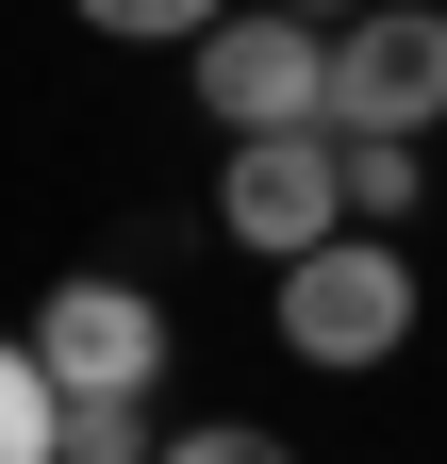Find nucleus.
Masks as SVG:
<instances>
[{
    "label": "nucleus",
    "mask_w": 447,
    "mask_h": 464,
    "mask_svg": "<svg viewBox=\"0 0 447 464\" xmlns=\"http://www.w3.org/2000/svg\"><path fill=\"white\" fill-rule=\"evenodd\" d=\"M17 348L83 398V415H117V398L149 415V382H166V299H149V282H117V266H83V282H50V299H33Z\"/></svg>",
    "instance_id": "obj_1"
},
{
    "label": "nucleus",
    "mask_w": 447,
    "mask_h": 464,
    "mask_svg": "<svg viewBox=\"0 0 447 464\" xmlns=\"http://www.w3.org/2000/svg\"><path fill=\"white\" fill-rule=\"evenodd\" d=\"M447 116V17H348L331 34V133H431Z\"/></svg>",
    "instance_id": "obj_5"
},
{
    "label": "nucleus",
    "mask_w": 447,
    "mask_h": 464,
    "mask_svg": "<svg viewBox=\"0 0 447 464\" xmlns=\"http://www.w3.org/2000/svg\"><path fill=\"white\" fill-rule=\"evenodd\" d=\"M100 34H149V50L183 34V50H215V17H199V0H100Z\"/></svg>",
    "instance_id": "obj_9"
},
{
    "label": "nucleus",
    "mask_w": 447,
    "mask_h": 464,
    "mask_svg": "<svg viewBox=\"0 0 447 464\" xmlns=\"http://www.w3.org/2000/svg\"><path fill=\"white\" fill-rule=\"evenodd\" d=\"M166 464H299V448L249 431V415H199V431H166Z\"/></svg>",
    "instance_id": "obj_8"
},
{
    "label": "nucleus",
    "mask_w": 447,
    "mask_h": 464,
    "mask_svg": "<svg viewBox=\"0 0 447 464\" xmlns=\"http://www.w3.org/2000/svg\"><path fill=\"white\" fill-rule=\"evenodd\" d=\"M0 464H67V382H50L33 348L0 365Z\"/></svg>",
    "instance_id": "obj_6"
},
{
    "label": "nucleus",
    "mask_w": 447,
    "mask_h": 464,
    "mask_svg": "<svg viewBox=\"0 0 447 464\" xmlns=\"http://www.w3.org/2000/svg\"><path fill=\"white\" fill-rule=\"evenodd\" d=\"M414 183H431V166L398 150V133H348V216L381 232V216H414Z\"/></svg>",
    "instance_id": "obj_7"
},
{
    "label": "nucleus",
    "mask_w": 447,
    "mask_h": 464,
    "mask_svg": "<svg viewBox=\"0 0 447 464\" xmlns=\"http://www.w3.org/2000/svg\"><path fill=\"white\" fill-rule=\"evenodd\" d=\"M282 348H299V365H398V348H414V266L381 249V232L282 266Z\"/></svg>",
    "instance_id": "obj_3"
},
{
    "label": "nucleus",
    "mask_w": 447,
    "mask_h": 464,
    "mask_svg": "<svg viewBox=\"0 0 447 464\" xmlns=\"http://www.w3.org/2000/svg\"><path fill=\"white\" fill-rule=\"evenodd\" d=\"M199 116L233 150H265V133H331V34H299V17H215V50H199Z\"/></svg>",
    "instance_id": "obj_4"
},
{
    "label": "nucleus",
    "mask_w": 447,
    "mask_h": 464,
    "mask_svg": "<svg viewBox=\"0 0 447 464\" xmlns=\"http://www.w3.org/2000/svg\"><path fill=\"white\" fill-rule=\"evenodd\" d=\"M215 216L249 232L265 266H315V249H348V133H265V150H215Z\"/></svg>",
    "instance_id": "obj_2"
}]
</instances>
